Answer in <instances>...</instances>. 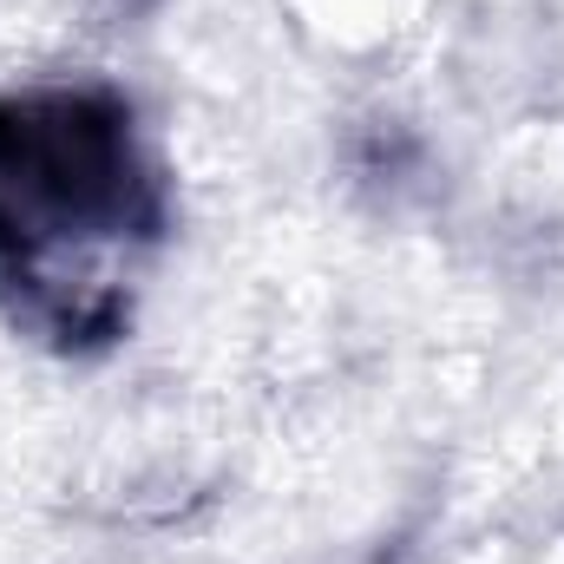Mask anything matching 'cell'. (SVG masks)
<instances>
[{
  "label": "cell",
  "mask_w": 564,
  "mask_h": 564,
  "mask_svg": "<svg viewBox=\"0 0 564 564\" xmlns=\"http://www.w3.org/2000/svg\"><path fill=\"white\" fill-rule=\"evenodd\" d=\"M158 230V197L132 151V112L106 93L0 99V282L66 302L59 257L86 263ZM73 328V315H66Z\"/></svg>",
  "instance_id": "6da1fadb"
}]
</instances>
